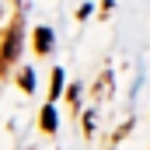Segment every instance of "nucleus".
<instances>
[{
    "label": "nucleus",
    "instance_id": "1",
    "mask_svg": "<svg viewBox=\"0 0 150 150\" xmlns=\"http://www.w3.org/2000/svg\"><path fill=\"white\" fill-rule=\"evenodd\" d=\"M18 49H21V28L14 25V28H11V35H7V42H4L0 63H4V67H11V63H14V56H18Z\"/></svg>",
    "mask_w": 150,
    "mask_h": 150
},
{
    "label": "nucleus",
    "instance_id": "5",
    "mask_svg": "<svg viewBox=\"0 0 150 150\" xmlns=\"http://www.w3.org/2000/svg\"><path fill=\"white\" fill-rule=\"evenodd\" d=\"M21 87H25V91H32V87H35V77H32V70H25V74H21Z\"/></svg>",
    "mask_w": 150,
    "mask_h": 150
},
{
    "label": "nucleus",
    "instance_id": "3",
    "mask_svg": "<svg viewBox=\"0 0 150 150\" xmlns=\"http://www.w3.org/2000/svg\"><path fill=\"white\" fill-rule=\"evenodd\" d=\"M42 129H45V133H52V129H56V108H52V105H45V108H42Z\"/></svg>",
    "mask_w": 150,
    "mask_h": 150
},
{
    "label": "nucleus",
    "instance_id": "2",
    "mask_svg": "<svg viewBox=\"0 0 150 150\" xmlns=\"http://www.w3.org/2000/svg\"><path fill=\"white\" fill-rule=\"evenodd\" d=\"M35 49L38 52H49L52 49V32L49 28H35Z\"/></svg>",
    "mask_w": 150,
    "mask_h": 150
},
{
    "label": "nucleus",
    "instance_id": "4",
    "mask_svg": "<svg viewBox=\"0 0 150 150\" xmlns=\"http://www.w3.org/2000/svg\"><path fill=\"white\" fill-rule=\"evenodd\" d=\"M63 91V70H52V98Z\"/></svg>",
    "mask_w": 150,
    "mask_h": 150
}]
</instances>
